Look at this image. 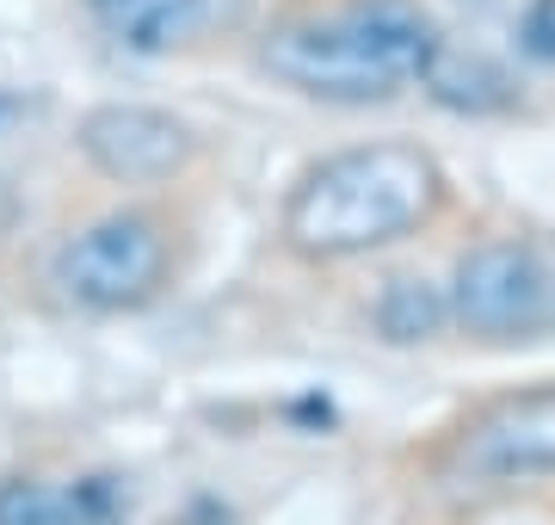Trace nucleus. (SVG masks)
Instances as JSON below:
<instances>
[{
	"label": "nucleus",
	"instance_id": "nucleus-3",
	"mask_svg": "<svg viewBox=\"0 0 555 525\" xmlns=\"http://www.w3.org/2000/svg\"><path fill=\"white\" fill-rule=\"evenodd\" d=\"M50 284L87 316H137L173 284V222L142 204L80 222L50 260Z\"/></svg>",
	"mask_w": 555,
	"mask_h": 525
},
{
	"label": "nucleus",
	"instance_id": "nucleus-9",
	"mask_svg": "<svg viewBox=\"0 0 555 525\" xmlns=\"http://www.w3.org/2000/svg\"><path fill=\"white\" fill-rule=\"evenodd\" d=\"M93 25L130 56H167L198 38L204 0H87Z\"/></svg>",
	"mask_w": 555,
	"mask_h": 525
},
{
	"label": "nucleus",
	"instance_id": "nucleus-8",
	"mask_svg": "<svg viewBox=\"0 0 555 525\" xmlns=\"http://www.w3.org/2000/svg\"><path fill=\"white\" fill-rule=\"evenodd\" d=\"M420 87H426V100L456 112V118H494V112H506L518 100L513 75L494 56L456 50V43H438L433 62H426V75H420Z\"/></svg>",
	"mask_w": 555,
	"mask_h": 525
},
{
	"label": "nucleus",
	"instance_id": "nucleus-1",
	"mask_svg": "<svg viewBox=\"0 0 555 525\" xmlns=\"http://www.w3.org/2000/svg\"><path fill=\"white\" fill-rule=\"evenodd\" d=\"M444 174L414 142H358L321 155L284 199L278 235L302 260H358L389 242H408L438 217Z\"/></svg>",
	"mask_w": 555,
	"mask_h": 525
},
{
	"label": "nucleus",
	"instance_id": "nucleus-10",
	"mask_svg": "<svg viewBox=\"0 0 555 525\" xmlns=\"http://www.w3.org/2000/svg\"><path fill=\"white\" fill-rule=\"evenodd\" d=\"M371 328L383 346H426L451 322V284H433L426 272H396L383 279L377 304H371Z\"/></svg>",
	"mask_w": 555,
	"mask_h": 525
},
{
	"label": "nucleus",
	"instance_id": "nucleus-7",
	"mask_svg": "<svg viewBox=\"0 0 555 525\" xmlns=\"http://www.w3.org/2000/svg\"><path fill=\"white\" fill-rule=\"evenodd\" d=\"M0 525H124V495L112 476L80 483H7Z\"/></svg>",
	"mask_w": 555,
	"mask_h": 525
},
{
	"label": "nucleus",
	"instance_id": "nucleus-6",
	"mask_svg": "<svg viewBox=\"0 0 555 525\" xmlns=\"http://www.w3.org/2000/svg\"><path fill=\"white\" fill-rule=\"evenodd\" d=\"M87 167L112 185H167L179 180L192 155H198V137L192 124L160 112V105H137V100H112V105H93L75 130Z\"/></svg>",
	"mask_w": 555,
	"mask_h": 525
},
{
	"label": "nucleus",
	"instance_id": "nucleus-11",
	"mask_svg": "<svg viewBox=\"0 0 555 525\" xmlns=\"http://www.w3.org/2000/svg\"><path fill=\"white\" fill-rule=\"evenodd\" d=\"M518 50L537 62V68H555V0H531L518 13Z\"/></svg>",
	"mask_w": 555,
	"mask_h": 525
},
{
	"label": "nucleus",
	"instance_id": "nucleus-4",
	"mask_svg": "<svg viewBox=\"0 0 555 525\" xmlns=\"http://www.w3.org/2000/svg\"><path fill=\"white\" fill-rule=\"evenodd\" d=\"M433 476L451 495H513V488L555 483V384L481 402L444 439Z\"/></svg>",
	"mask_w": 555,
	"mask_h": 525
},
{
	"label": "nucleus",
	"instance_id": "nucleus-5",
	"mask_svg": "<svg viewBox=\"0 0 555 525\" xmlns=\"http://www.w3.org/2000/svg\"><path fill=\"white\" fill-rule=\"evenodd\" d=\"M451 322L481 346L531 341L555 322V266L525 235L476 242L451 272Z\"/></svg>",
	"mask_w": 555,
	"mask_h": 525
},
{
	"label": "nucleus",
	"instance_id": "nucleus-2",
	"mask_svg": "<svg viewBox=\"0 0 555 525\" xmlns=\"http://www.w3.org/2000/svg\"><path fill=\"white\" fill-rule=\"evenodd\" d=\"M438 25L414 0H352L334 13L278 25L259 43V68L278 87L321 105H383L426 75Z\"/></svg>",
	"mask_w": 555,
	"mask_h": 525
}]
</instances>
